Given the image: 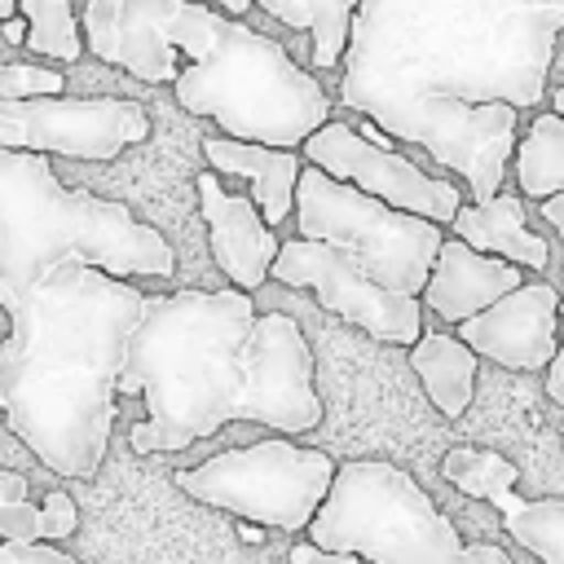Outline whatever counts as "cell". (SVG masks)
Returning a JSON list of instances; mask_svg holds the SVG:
<instances>
[{"label": "cell", "instance_id": "obj_32", "mask_svg": "<svg viewBox=\"0 0 564 564\" xmlns=\"http://www.w3.org/2000/svg\"><path fill=\"white\" fill-rule=\"evenodd\" d=\"M551 110L564 119V88H555V93H551Z\"/></svg>", "mask_w": 564, "mask_h": 564}, {"label": "cell", "instance_id": "obj_19", "mask_svg": "<svg viewBox=\"0 0 564 564\" xmlns=\"http://www.w3.org/2000/svg\"><path fill=\"white\" fill-rule=\"evenodd\" d=\"M511 167H516L520 194H529V198L564 194V119L555 110L533 115L529 132L516 137Z\"/></svg>", "mask_w": 564, "mask_h": 564}, {"label": "cell", "instance_id": "obj_27", "mask_svg": "<svg viewBox=\"0 0 564 564\" xmlns=\"http://www.w3.org/2000/svg\"><path fill=\"white\" fill-rule=\"evenodd\" d=\"M291 564H361V560L344 555V551H322L313 542H300V546H291Z\"/></svg>", "mask_w": 564, "mask_h": 564}, {"label": "cell", "instance_id": "obj_25", "mask_svg": "<svg viewBox=\"0 0 564 564\" xmlns=\"http://www.w3.org/2000/svg\"><path fill=\"white\" fill-rule=\"evenodd\" d=\"M75 529H79V507H75V498L62 494V489L44 494V502H40V538H44V542H62V538H70Z\"/></svg>", "mask_w": 564, "mask_h": 564}, {"label": "cell", "instance_id": "obj_34", "mask_svg": "<svg viewBox=\"0 0 564 564\" xmlns=\"http://www.w3.org/2000/svg\"><path fill=\"white\" fill-rule=\"evenodd\" d=\"M560 436H564V432H560Z\"/></svg>", "mask_w": 564, "mask_h": 564}, {"label": "cell", "instance_id": "obj_13", "mask_svg": "<svg viewBox=\"0 0 564 564\" xmlns=\"http://www.w3.org/2000/svg\"><path fill=\"white\" fill-rule=\"evenodd\" d=\"M194 189H198V207L207 220L216 269L229 278V286L256 291L269 278V264H273L282 238L260 220L256 203L247 194H229L216 172H203L194 181Z\"/></svg>", "mask_w": 564, "mask_h": 564}, {"label": "cell", "instance_id": "obj_22", "mask_svg": "<svg viewBox=\"0 0 564 564\" xmlns=\"http://www.w3.org/2000/svg\"><path fill=\"white\" fill-rule=\"evenodd\" d=\"M26 18V48L48 62H79L84 57V35L70 0H18Z\"/></svg>", "mask_w": 564, "mask_h": 564}, {"label": "cell", "instance_id": "obj_2", "mask_svg": "<svg viewBox=\"0 0 564 564\" xmlns=\"http://www.w3.org/2000/svg\"><path fill=\"white\" fill-rule=\"evenodd\" d=\"M115 392L145 401V419L128 432L137 454L189 449L225 423H264L278 436L322 423L313 348L300 322L256 313L251 291L238 286L145 295Z\"/></svg>", "mask_w": 564, "mask_h": 564}, {"label": "cell", "instance_id": "obj_1", "mask_svg": "<svg viewBox=\"0 0 564 564\" xmlns=\"http://www.w3.org/2000/svg\"><path fill=\"white\" fill-rule=\"evenodd\" d=\"M560 35L564 0H357L339 101L485 203L511 167L520 110L546 97Z\"/></svg>", "mask_w": 564, "mask_h": 564}, {"label": "cell", "instance_id": "obj_33", "mask_svg": "<svg viewBox=\"0 0 564 564\" xmlns=\"http://www.w3.org/2000/svg\"><path fill=\"white\" fill-rule=\"evenodd\" d=\"M13 13H18V0H0V22L13 18Z\"/></svg>", "mask_w": 564, "mask_h": 564}, {"label": "cell", "instance_id": "obj_29", "mask_svg": "<svg viewBox=\"0 0 564 564\" xmlns=\"http://www.w3.org/2000/svg\"><path fill=\"white\" fill-rule=\"evenodd\" d=\"M538 203H542V207H538V212H542V220L564 238V194H546V198H538Z\"/></svg>", "mask_w": 564, "mask_h": 564}, {"label": "cell", "instance_id": "obj_14", "mask_svg": "<svg viewBox=\"0 0 564 564\" xmlns=\"http://www.w3.org/2000/svg\"><path fill=\"white\" fill-rule=\"evenodd\" d=\"M524 282V269H516L511 260H498V256H485V251H471L467 242L458 238H441L436 247V260L427 269V282H423V304L445 317V322H467L476 317L480 308H489L498 295L516 291Z\"/></svg>", "mask_w": 564, "mask_h": 564}, {"label": "cell", "instance_id": "obj_6", "mask_svg": "<svg viewBox=\"0 0 564 564\" xmlns=\"http://www.w3.org/2000/svg\"><path fill=\"white\" fill-rule=\"evenodd\" d=\"M308 533L313 546L366 564H511L494 542H463L432 494L388 458L335 463V480Z\"/></svg>", "mask_w": 564, "mask_h": 564}, {"label": "cell", "instance_id": "obj_21", "mask_svg": "<svg viewBox=\"0 0 564 564\" xmlns=\"http://www.w3.org/2000/svg\"><path fill=\"white\" fill-rule=\"evenodd\" d=\"M441 476H445L458 494L489 502V498L516 489L520 467H516L511 458H502L498 449H485V445H454V449L441 458Z\"/></svg>", "mask_w": 564, "mask_h": 564}, {"label": "cell", "instance_id": "obj_16", "mask_svg": "<svg viewBox=\"0 0 564 564\" xmlns=\"http://www.w3.org/2000/svg\"><path fill=\"white\" fill-rule=\"evenodd\" d=\"M449 238L467 242L471 251L511 260L516 269L542 273L551 264L546 238L529 229V212H524V198L520 194H502L498 189L485 203H458V212L449 220Z\"/></svg>", "mask_w": 564, "mask_h": 564}, {"label": "cell", "instance_id": "obj_15", "mask_svg": "<svg viewBox=\"0 0 564 564\" xmlns=\"http://www.w3.org/2000/svg\"><path fill=\"white\" fill-rule=\"evenodd\" d=\"M203 159L212 163V172L225 176H242L251 185V203L260 212V220L269 229H278L291 216L295 203V176L304 167L300 150H273V145H256V141H234V137H207L203 141Z\"/></svg>", "mask_w": 564, "mask_h": 564}, {"label": "cell", "instance_id": "obj_9", "mask_svg": "<svg viewBox=\"0 0 564 564\" xmlns=\"http://www.w3.org/2000/svg\"><path fill=\"white\" fill-rule=\"evenodd\" d=\"M150 137V115L128 97H0V145L110 163Z\"/></svg>", "mask_w": 564, "mask_h": 564}, {"label": "cell", "instance_id": "obj_26", "mask_svg": "<svg viewBox=\"0 0 564 564\" xmlns=\"http://www.w3.org/2000/svg\"><path fill=\"white\" fill-rule=\"evenodd\" d=\"M0 564H79L53 542H0Z\"/></svg>", "mask_w": 564, "mask_h": 564}, {"label": "cell", "instance_id": "obj_18", "mask_svg": "<svg viewBox=\"0 0 564 564\" xmlns=\"http://www.w3.org/2000/svg\"><path fill=\"white\" fill-rule=\"evenodd\" d=\"M251 4H260L269 18H278L291 31H308L317 70H335L344 62L357 0H251Z\"/></svg>", "mask_w": 564, "mask_h": 564}, {"label": "cell", "instance_id": "obj_20", "mask_svg": "<svg viewBox=\"0 0 564 564\" xmlns=\"http://www.w3.org/2000/svg\"><path fill=\"white\" fill-rule=\"evenodd\" d=\"M489 502L502 511V529L538 564H564V498H520L507 489Z\"/></svg>", "mask_w": 564, "mask_h": 564}, {"label": "cell", "instance_id": "obj_8", "mask_svg": "<svg viewBox=\"0 0 564 564\" xmlns=\"http://www.w3.org/2000/svg\"><path fill=\"white\" fill-rule=\"evenodd\" d=\"M330 480L335 458L326 449L295 445L291 436H264L242 449H220L172 476V485L194 502L264 529H308Z\"/></svg>", "mask_w": 564, "mask_h": 564}, {"label": "cell", "instance_id": "obj_3", "mask_svg": "<svg viewBox=\"0 0 564 564\" xmlns=\"http://www.w3.org/2000/svg\"><path fill=\"white\" fill-rule=\"evenodd\" d=\"M79 35L93 57L145 84H172L176 106L220 137L300 150L330 119V97L295 57L198 0H88Z\"/></svg>", "mask_w": 564, "mask_h": 564}, {"label": "cell", "instance_id": "obj_30", "mask_svg": "<svg viewBox=\"0 0 564 564\" xmlns=\"http://www.w3.org/2000/svg\"><path fill=\"white\" fill-rule=\"evenodd\" d=\"M0 35H4L9 44H22V40H26V18H18V13L4 18V22H0Z\"/></svg>", "mask_w": 564, "mask_h": 564}, {"label": "cell", "instance_id": "obj_24", "mask_svg": "<svg viewBox=\"0 0 564 564\" xmlns=\"http://www.w3.org/2000/svg\"><path fill=\"white\" fill-rule=\"evenodd\" d=\"M66 88V75L35 62H0V97L26 101V97H57Z\"/></svg>", "mask_w": 564, "mask_h": 564}, {"label": "cell", "instance_id": "obj_4", "mask_svg": "<svg viewBox=\"0 0 564 564\" xmlns=\"http://www.w3.org/2000/svg\"><path fill=\"white\" fill-rule=\"evenodd\" d=\"M145 291L88 264H53L0 335L4 427L66 480L97 476L115 427V375Z\"/></svg>", "mask_w": 564, "mask_h": 564}, {"label": "cell", "instance_id": "obj_17", "mask_svg": "<svg viewBox=\"0 0 564 564\" xmlns=\"http://www.w3.org/2000/svg\"><path fill=\"white\" fill-rule=\"evenodd\" d=\"M410 366L414 375L423 379V392L427 401L445 414V419H458L467 414L471 405V392H476V370H480V357L458 339V335H445V330H423L414 344H410Z\"/></svg>", "mask_w": 564, "mask_h": 564}, {"label": "cell", "instance_id": "obj_7", "mask_svg": "<svg viewBox=\"0 0 564 564\" xmlns=\"http://www.w3.org/2000/svg\"><path fill=\"white\" fill-rule=\"evenodd\" d=\"M295 238L326 242L344 251L370 282L397 295H419L427 282V269L436 260V247L445 238V225L397 212L326 172L313 163L300 167L295 176Z\"/></svg>", "mask_w": 564, "mask_h": 564}, {"label": "cell", "instance_id": "obj_11", "mask_svg": "<svg viewBox=\"0 0 564 564\" xmlns=\"http://www.w3.org/2000/svg\"><path fill=\"white\" fill-rule=\"evenodd\" d=\"M300 159L397 212H410L436 225H449L463 203L458 181L423 172L414 159L397 154L392 145L366 141L352 123H339V119H326L317 132H308L300 145Z\"/></svg>", "mask_w": 564, "mask_h": 564}, {"label": "cell", "instance_id": "obj_23", "mask_svg": "<svg viewBox=\"0 0 564 564\" xmlns=\"http://www.w3.org/2000/svg\"><path fill=\"white\" fill-rule=\"evenodd\" d=\"M0 542H44L40 507L26 498V476L0 467Z\"/></svg>", "mask_w": 564, "mask_h": 564}, {"label": "cell", "instance_id": "obj_5", "mask_svg": "<svg viewBox=\"0 0 564 564\" xmlns=\"http://www.w3.org/2000/svg\"><path fill=\"white\" fill-rule=\"evenodd\" d=\"M53 264L172 278L176 251L128 203L62 185L48 154L0 145V313L9 322Z\"/></svg>", "mask_w": 564, "mask_h": 564}, {"label": "cell", "instance_id": "obj_28", "mask_svg": "<svg viewBox=\"0 0 564 564\" xmlns=\"http://www.w3.org/2000/svg\"><path fill=\"white\" fill-rule=\"evenodd\" d=\"M560 322H564V295H560ZM546 397L555 405H564V344L555 348V357L546 361Z\"/></svg>", "mask_w": 564, "mask_h": 564}, {"label": "cell", "instance_id": "obj_31", "mask_svg": "<svg viewBox=\"0 0 564 564\" xmlns=\"http://www.w3.org/2000/svg\"><path fill=\"white\" fill-rule=\"evenodd\" d=\"M207 4H216V9H225L229 18H242V13L251 9V0H207Z\"/></svg>", "mask_w": 564, "mask_h": 564}, {"label": "cell", "instance_id": "obj_12", "mask_svg": "<svg viewBox=\"0 0 564 564\" xmlns=\"http://www.w3.org/2000/svg\"><path fill=\"white\" fill-rule=\"evenodd\" d=\"M458 339L502 370H546L560 348V286L524 278L516 291L458 322Z\"/></svg>", "mask_w": 564, "mask_h": 564}, {"label": "cell", "instance_id": "obj_10", "mask_svg": "<svg viewBox=\"0 0 564 564\" xmlns=\"http://www.w3.org/2000/svg\"><path fill=\"white\" fill-rule=\"evenodd\" d=\"M269 278L295 291H313L322 308L344 317L348 326H361L379 344L410 348L423 335V304L419 295H397L370 282L344 251L313 242V238H286L269 264Z\"/></svg>", "mask_w": 564, "mask_h": 564}]
</instances>
